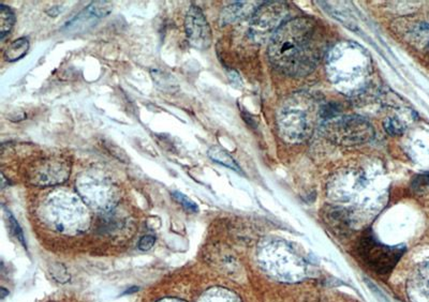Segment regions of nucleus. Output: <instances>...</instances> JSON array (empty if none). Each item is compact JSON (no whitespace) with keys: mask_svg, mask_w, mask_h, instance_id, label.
I'll return each mask as SVG.
<instances>
[{"mask_svg":"<svg viewBox=\"0 0 429 302\" xmlns=\"http://www.w3.org/2000/svg\"><path fill=\"white\" fill-rule=\"evenodd\" d=\"M185 32L189 43L198 50H208L212 45V34L206 15L200 8L191 6L185 17Z\"/></svg>","mask_w":429,"mask_h":302,"instance_id":"obj_7","label":"nucleus"},{"mask_svg":"<svg viewBox=\"0 0 429 302\" xmlns=\"http://www.w3.org/2000/svg\"><path fill=\"white\" fill-rule=\"evenodd\" d=\"M172 196H173V197L177 199V202H179L186 211H190V213H198V205H197L194 202L191 201L190 198L187 197L185 194L181 193V192L179 191H174L172 192Z\"/></svg>","mask_w":429,"mask_h":302,"instance_id":"obj_16","label":"nucleus"},{"mask_svg":"<svg viewBox=\"0 0 429 302\" xmlns=\"http://www.w3.org/2000/svg\"><path fill=\"white\" fill-rule=\"evenodd\" d=\"M6 213H7V219L9 221V226L11 228V232L14 235L15 237L17 238L21 244L26 248V241H25L24 234H23L22 228L19 226V222L15 220L14 217H13L12 213H10V211H6Z\"/></svg>","mask_w":429,"mask_h":302,"instance_id":"obj_15","label":"nucleus"},{"mask_svg":"<svg viewBox=\"0 0 429 302\" xmlns=\"http://www.w3.org/2000/svg\"><path fill=\"white\" fill-rule=\"evenodd\" d=\"M29 175L36 186L63 184L70 175V163L63 157H48L37 163Z\"/></svg>","mask_w":429,"mask_h":302,"instance_id":"obj_6","label":"nucleus"},{"mask_svg":"<svg viewBox=\"0 0 429 302\" xmlns=\"http://www.w3.org/2000/svg\"><path fill=\"white\" fill-rule=\"evenodd\" d=\"M112 3L110 1H94L84 10L81 11L74 19L63 27V32L68 34H81L96 26L100 21L111 13Z\"/></svg>","mask_w":429,"mask_h":302,"instance_id":"obj_8","label":"nucleus"},{"mask_svg":"<svg viewBox=\"0 0 429 302\" xmlns=\"http://www.w3.org/2000/svg\"><path fill=\"white\" fill-rule=\"evenodd\" d=\"M154 241H156V238L152 235H146L139 242V249L141 251H148L154 247Z\"/></svg>","mask_w":429,"mask_h":302,"instance_id":"obj_19","label":"nucleus"},{"mask_svg":"<svg viewBox=\"0 0 429 302\" xmlns=\"http://www.w3.org/2000/svg\"><path fill=\"white\" fill-rule=\"evenodd\" d=\"M77 188L84 201L97 211H109L119 202L115 184L104 175L85 173L77 179Z\"/></svg>","mask_w":429,"mask_h":302,"instance_id":"obj_4","label":"nucleus"},{"mask_svg":"<svg viewBox=\"0 0 429 302\" xmlns=\"http://www.w3.org/2000/svg\"><path fill=\"white\" fill-rule=\"evenodd\" d=\"M1 292H3V294H1V298H5L6 296L8 295V294H9V292H8V290H6L5 288H1Z\"/></svg>","mask_w":429,"mask_h":302,"instance_id":"obj_20","label":"nucleus"},{"mask_svg":"<svg viewBox=\"0 0 429 302\" xmlns=\"http://www.w3.org/2000/svg\"><path fill=\"white\" fill-rule=\"evenodd\" d=\"M323 130L328 134V138L343 145L366 143L374 136L372 127L366 120L357 116L328 121Z\"/></svg>","mask_w":429,"mask_h":302,"instance_id":"obj_5","label":"nucleus"},{"mask_svg":"<svg viewBox=\"0 0 429 302\" xmlns=\"http://www.w3.org/2000/svg\"><path fill=\"white\" fill-rule=\"evenodd\" d=\"M160 302H183V301H179V300H164V301H160Z\"/></svg>","mask_w":429,"mask_h":302,"instance_id":"obj_22","label":"nucleus"},{"mask_svg":"<svg viewBox=\"0 0 429 302\" xmlns=\"http://www.w3.org/2000/svg\"><path fill=\"white\" fill-rule=\"evenodd\" d=\"M137 290H139L138 288H131V290H127V292H126L125 294H131V292H137Z\"/></svg>","mask_w":429,"mask_h":302,"instance_id":"obj_21","label":"nucleus"},{"mask_svg":"<svg viewBox=\"0 0 429 302\" xmlns=\"http://www.w3.org/2000/svg\"><path fill=\"white\" fill-rule=\"evenodd\" d=\"M51 274L59 283H66L70 280V274L61 263H55L51 267Z\"/></svg>","mask_w":429,"mask_h":302,"instance_id":"obj_17","label":"nucleus"},{"mask_svg":"<svg viewBox=\"0 0 429 302\" xmlns=\"http://www.w3.org/2000/svg\"><path fill=\"white\" fill-rule=\"evenodd\" d=\"M413 192L417 194H425L429 192V172L417 175L411 182Z\"/></svg>","mask_w":429,"mask_h":302,"instance_id":"obj_14","label":"nucleus"},{"mask_svg":"<svg viewBox=\"0 0 429 302\" xmlns=\"http://www.w3.org/2000/svg\"><path fill=\"white\" fill-rule=\"evenodd\" d=\"M326 46L323 27L312 19L297 17L275 30L268 44V59L282 74L301 78L316 69Z\"/></svg>","mask_w":429,"mask_h":302,"instance_id":"obj_1","label":"nucleus"},{"mask_svg":"<svg viewBox=\"0 0 429 302\" xmlns=\"http://www.w3.org/2000/svg\"><path fill=\"white\" fill-rule=\"evenodd\" d=\"M384 128H386L388 133L392 134V136H398L403 132V126L401 122L396 120V119H388L384 122Z\"/></svg>","mask_w":429,"mask_h":302,"instance_id":"obj_18","label":"nucleus"},{"mask_svg":"<svg viewBox=\"0 0 429 302\" xmlns=\"http://www.w3.org/2000/svg\"><path fill=\"white\" fill-rule=\"evenodd\" d=\"M15 23L14 13L7 6H0V39L3 40L11 32Z\"/></svg>","mask_w":429,"mask_h":302,"instance_id":"obj_13","label":"nucleus"},{"mask_svg":"<svg viewBox=\"0 0 429 302\" xmlns=\"http://www.w3.org/2000/svg\"><path fill=\"white\" fill-rule=\"evenodd\" d=\"M253 6H255L253 3H249L247 1H237L234 5L226 8L221 15L222 24L237 22L241 17H247L250 14Z\"/></svg>","mask_w":429,"mask_h":302,"instance_id":"obj_10","label":"nucleus"},{"mask_svg":"<svg viewBox=\"0 0 429 302\" xmlns=\"http://www.w3.org/2000/svg\"><path fill=\"white\" fill-rule=\"evenodd\" d=\"M405 252L403 246L392 247L379 241L370 230L363 234L357 246L359 261L378 276L390 274Z\"/></svg>","mask_w":429,"mask_h":302,"instance_id":"obj_3","label":"nucleus"},{"mask_svg":"<svg viewBox=\"0 0 429 302\" xmlns=\"http://www.w3.org/2000/svg\"><path fill=\"white\" fill-rule=\"evenodd\" d=\"M208 157L214 161V162L219 163L223 166L229 167L235 172L241 173V167L237 164V161L232 158L229 153L220 147H212L208 150Z\"/></svg>","mask_w":429,"mask_h":302,"instance_id":"obj_12","label":"nucleus"},{"mask_svg":"<svg viewBox=\"0 0 429 302\" xmlns=\"http://www.w3.org/2000/svg\"><path fill=\"white\" fill-rule=\"evenodd\" d=\"M285 6L281 3L263 5L255 11L251 19L250 32L253 34L266 32L277 25L278 20H281L285 13Z\"/></svg>","mask_w":429,"mask_h":302,"instance_id":"obj_9","label":"nucleus"},{"mask_svg":"<svg viewBox=\"0 0 429 302\" xmlns=\"http://www.w3.org/2000/svg\"><path fill=\"white\" fill-rule=\"evenodd\" d=\"M29 50V41L26 38H19L10 44L9 47L5 52V61L9 63H14L19 61L26 55Z\"/></svg>","mask_w":429,"mask_h":302,"instance_id":"obj_11","label":"nucleus"},{"mask_svg":"<svg viewBox=\"0 0 429 302\" xmlns=\"http://www.w3.org/2000/svg\"><path fill=\"white\" fill-rule=\"evenodd\" d=\"M46 215L59 232H82L90 224V215L86 207L71 194L58 193L48 198Z\"/></svg>","mask_w":429,"mask_h":302,"instance_id":"obj_2","label":"nucleus"}]
</instances>
